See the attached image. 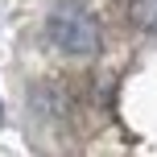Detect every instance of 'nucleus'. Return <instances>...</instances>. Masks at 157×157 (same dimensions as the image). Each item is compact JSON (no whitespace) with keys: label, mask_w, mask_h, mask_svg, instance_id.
Segmentation results:
<instances>
[{"label":"nucleus","mask_w":157,"mask_h":157,"mask_svg":"<svg viewBox=\"0 0 157 157\" xmlns=\"http://www.w3.org/2000/svg\"><path fill=\"white\" fill-rule=\"evenodd\" d=\"M128 17H132V25L136 29H157V0H132L128 4Z\"/></svg>","instance_id":"nucleus-2"},{"label":"nucleus","mask_w":157,"mask_h":157,"mask_svg":"<svg viewBox=\"0 0 157 157\" xmlns=\"http://www.w3.org/2000/svg\"><path fill=\"white\" fill-rule=\"evenodd\" d=\"M50 37H54V46L66 50V54H95V50H99V25L87 13V4L62 0V4L50 13Z\"/></svg>","instance_id":"nucleus-1"}]
</instances>
